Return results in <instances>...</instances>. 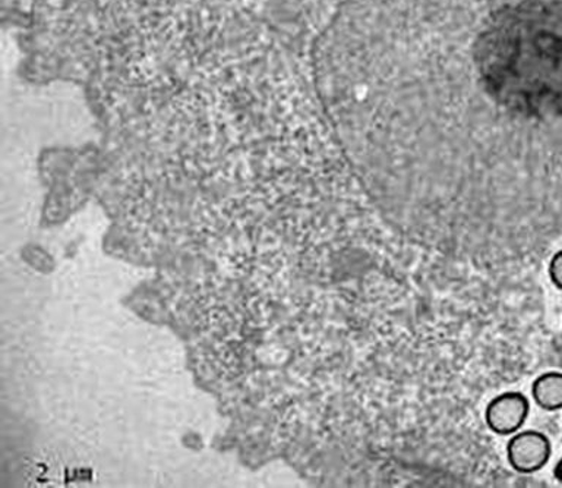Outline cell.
I'll list each match as a JSON object with an SVG mask.
<instances>
[{
  "label": "cell",
  "instance_id": "5",
  "mask_svg": "<svg viewBox=\"0 0 562 488\" xmlns=\"http://www.w3.org/2000/svg\"><path fill=\"white\" fill-rule=\"evenodd\" d=\"M553 477H555L558 481L562 483V457L557 462L555 466H553Z\"/></svg>",
  "mask_w": 562,
  "mask_h": 488
},
{
  "label": "cell",
  "instance_id": "2",
  "mask_svg": "<svg viewBox=\"0 0 562 488\" xmlns=\"http://www.w3.org/2000/svg\"><path fill=\"white\" fill-rule=\"evenodd\" d=\"M530 412V402L521 391H504L487 403L485 421L487 429L498 435H512L525 425Z\"/></svg>",
  "mask_w": 562,
  "mask_h": 488
},
{
  "label": "cell",
  "instance_id": "3",
  "mask_svg": "<svg viewBox=\"0 0 562 488\" xmlns=\"http://www.w3.org/2000/svg\"><path fill=\"white\" fill-rule=\"evenodd\" d=\"M531 398L544 411L562 409V373L548 371L535 378Z\"/></svg>",
  "mask_w": 562,
  "mask_h": 488
},
{
  "label": "cell",
  "instance_id": "4",
  "mask_svg": "<svg viewBox=\"0 0 562 488\" xmlns=\"http://www.w3.org/2000/svg\"><path fill=\"white\" fill-rule=\"evenodd\" d=\"M549 279L558 289L562 290V249L558 251L549 263Z\"/></svg>",
  "mask_w": 562,
  "mask_h": 488
},
{
  "label": "cell",
  "instance_id": "1",
  "mask_svg": "<svg viewBox=\"0 0 562 488\" xmlns=\"http://www.w3.org/2000/svg\"><path fill=\"white\" fill-rule=\"evenodd\" d=\"M552 444L547 434L536 430H518L507 443V459L514 470L533 474L547 466Z\"/></svg>",
  "mask_w": 562,
  "mask_h": 488
}]
</instances>
